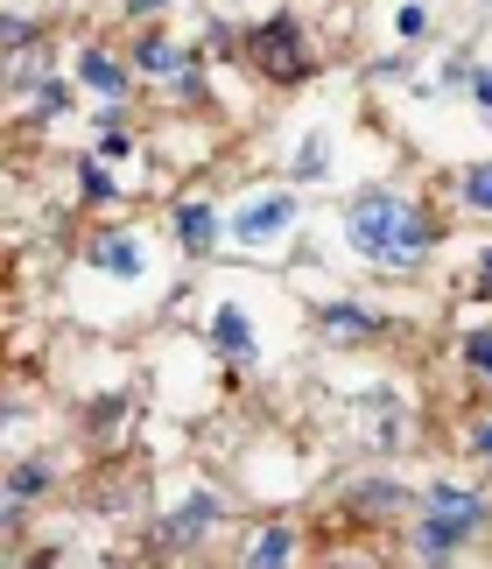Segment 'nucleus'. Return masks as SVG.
I'll return each instance as SVG.
<instances>
[{"label":"nucleus","mask_w":492,"mask_h":569,"mask_svg":"<svg viewBox=\"0 0 492 569\" xmlns=\"http://www.w3.org/2000/svg\"><path fill=\"white\" fill-rule=\"evenodd\" d=\"M345 247L360 260H373V268H422L436 247V218L422 204H409L401 190L373 183L345 204Z\"/></svg>","instance_id":"1"},{"label":"nucleus","mask_w":492,"mask_h":569,"mask_svg":"<svg viewBox=\"0 0 492 569\" xmlns=\"http://www.w3.org/2000/svg\"><path fill=\"white\" fill-rule=\"evenodd\" d=\"M492 528V507L485 492H464V486H430L415 499V562H457V549L472 535Z\"/></svg>","instance_id":"2"},{"label":"nucleus","mask_w":492,"mask_h":569,"mask_svg":"<svg viewBox=\"0 0 492 569\" xmlns=\"http://www.w3.org/2000/svg\"><path fill=\"white\" fill-rule=\"evenodd\" d=\"M239 57L254 63L267 84H303L309 71H317V57H309L296 14H267V21H254V29L239 36Z\"/></svg>","instance_id":"3"},{"label":"nucleus","mask_w":492,"mask_h":569,"mask_svg":"<svg viewBox=\"0 0 492 569\" xmlns=\"http://www.w3.org/2000/svg\"><path fill=\"white\" fill-rule=\"evenodd\" d=\"M296 211L303 204L288 190H267V197H254V204H239V218H226V232L239 239V247H275V239H288Z\"/></svg>","instance_id":"4"},{"label":"nucleus","mask_w":492,"mask_h":569,"mask_svg":"<svg viewBox=\"0 0 492 569\" xmlns=\"http://www.w3.org/2000/svg\"><path fill=\"white\" fill-rule=\"evenodd\" d=\"M211 528H218V499H211V492H190L184 507L163 520V549H197Z\"/></svg>","instance_id":"5"},{"label":"nucleus","mask_w":492,"mask_h":569,"mask_svg":"<svg viewBox=\"0 0 492 569\" xmlns=\"http://www.w3.org/2000/svg\"><path fill=\"white\" fill-rule=\"evenodd\" d=\"M317 331L331 345H373L380 338V317L366 310V302H317Z\"/></svg>","instance_id":"6"},{"label":"nucleus","mask_w":492,"mask_h":569,"mask_svg":"<svg viewBox=\"0 0 492 569\" xmlns=\"http://www.w3.org/2000/svg\"><path fill=\"white\" fill-rule=\"evenodd\" d=\"M127 57H134V71H148V78H190L197 71V50H184V42H169V36H141Z\"/></svg>","instance_id":"7"},{"label":"nucleus","mask_w":492,"mask_h":569,"mask_svg":"<svg viewBox=\"0 0 492 569\" xmlns=\"http://www.w3.org/2000/svg\"><path fill=\"white\" fill-rule=\"evenodd\" d=\"M92 268L114 274V281H134V274L148 268V253H141V239H134V232H99L92 239Z\"/></svg>","instance_id":"8"},{"label":"nucleus","mask_w":492,"mask_h":569,"mask_svg":"<svg viewBox=\"0 0 492 569\" xmlns=\"http://www.w3.org/2000/svg\"><path fill=\"white\" fill-rule=\"evenodd\" d=\"M352 499V513H366V520H387V513H401V507H409V486H394V478H360V486H352L345 492Z\"/></svg>","instance_id":"9"},{"label":"nucleus","mask_w":492,"mask_h":569,"mask_svg":"<svg viewBox=\"0 0 492 569\" xmlns=\"http://www.w3.org/2000/svg\"><path fill=\"white\" fill-rule=\"evenodd\" d=\"M211 345H218L226 359H254V352H260V345H254V317H246L239 302H226V310L211 317Z\"/></svg>","instance_id":"10"},{"label":"nucleus","mask_w":492,"mask_h":569,"mask_svg":"<svg viewBox=\"0 0 492 569\" xmlns=\"http://www.w3.org/2000/svg\"><path fill=\"white\" fill-rule=\"evenodd\" d=\"M78 84H92L99 99H127V63H114L106 50H78Z\"/></svg>","instance_id":"11"},{"label":"nucleus","mask_w":492,"mask_h":569,"mask_svg":"<svg viewBox=\"0 0 492 569\" xmlns=\"http://www.w3.org/2000/svg\"><path fill=\"white\" fill-rule=\"evenodd\" d=\"M176 247H184V253H211L218 247V211L211 204H184V211H176Z\"/></svg>","instance_id":"12"},{"label":"nucleus","mask_w":492,"mask_h":569,"mask_svg":"<svg viewBox=\"0 0 492 569\" xmlns=\"http://www.w3.org/2000/svg\"><path fill=\"white\" fill-rule=\"evenodd\" d=\"M246 562H254V569H282V562H296V535H288V528H267L254 549H246Z\"/></svg>","instance_id":"13"},{"label":"nucleus","mask_w":492,"mask_h":569,"mask_svg":"<svg viewBox=\"0 0 492 569\" xmlns=\"http://www.w3.org/2000/svg\"><path fill=\"white\" fill-rule=\"evenodd\" d=\"M36 492H50V465H14L8 471V499H36Z\"/></svg>","instance_id":"14"},{"label":"nucleus","mask_w":492,"mask_h":569,"mask_svg":"<svg viewBox=\"0 0 492 569\" xmlns=\"http://www.w3.org/2000/svg\"><path fill=\"white\" fill-rule=\"evenodd\" d=\"M288 169H296V183H317L324 169H331V162H324V134H309V141L296 148V162H288Z\"/></svg>","instance_id":"15"},{"label":"nucleus","mask_w":492,"mask_h":569,"mask_svg":"<svg viewBox=\"0 0 492 569\" xmlns=\"http://www.w3.org/2000/svg\"><path fill=\"white\" fill-rule=\"evenodd\" d=\"M464 204H472V211H492V162H472V169H464Z\"/></svg>","instance_id":"16"},{"label":"nucleus","mask_w":492,"mask_h":569,"mask_svg":"<svg viewBox=\"0 0 492 569\" xmlns=\"http://www.w3.org/2000/svg\"><path fill=\"white\" fill-rule=\"evenodd\" d=\"M29 42H42L36 21H21V14H0V50H29Z\"/></svg>","instance_id":"17"},{"label":"nucleus","mask_w":492,"mask_h":569,"mask_svg":"<svg viewBox=\"0 0 492 569\" xmlns=\"http://www.w3.org/2000/svg\"><path fill=\"white\" fill-rule=\"evenodd\" d=\"M464 366L479 380H492V331H464Z\"/></svg>","instance_id":"18"},{"label":"nucleus","mask_w":492,"mask_h":569,"mask_svg":"<svg viewBox=\"0 0 492 569\" xmlns=\"http://www.w3.org/2000/svg\"><path fill=\"white\" fill-rule=\"evenodd\" d=\"M36 113H42V120L71 113V92H63V84H42V92H36Z\"/></svg>","instance_id":"19"},{"label":"nucleus","mask_w":492,"mask_h":569,"mask_svg":"<svg viewBox=\"0 0 492 569\" xmlns=\"http://www.w3.org/2000/svg\"><path fill=\"white\" fill-rule=\"evenodd\" d=\"M78 183H85V197H114V183H106L99 162H78Z\"/></svg>","instance_id":"20"},{"label":"nucleus","mask_w":492,"mask_h":569,"mask_svg":"<svg viewBox=\"0 0 492 569\" xmlns=\"http://www.w3.org/2000/svg\"><path fill=\"white\" fill-rule=\"evenodd\" d=\"M464 450H472V457H485V465H492V422H472V436H464Z\"/></svg>","instance_id":"21"},{"label":"nucleus","mask_w":492,"mask_h":569,"mask_svg":"<svg viewBox=\"0 0 492 569\" xmlns=\"http://www.w3.org/2000/svg\"><path fill=\"white\" fill-rule=\"evenodd\" d=\"M127 8V21H148V14H163V8H176V0H120Z\"/></svg>","instance_id":"22"},{"label":"nucleus","mask_w":492,"mask_h":569,"mask_svg":"<svg viewBox=\"0 0 492 569\" xmlns=\"http://www.w3.org/2000/svg\"><path fill=\"white\" fill-rule=\"evenodd\" d=\"M422 29H430V8H401V36H409V42H415Z\"/></svg>","instance_id":"23"},{"label":"nucleus","mask_w":492,"mask_h":569,"mask_svg":"<svg viewBox=\"0 0 492 569\" xmlns=\"http://www.w3.org/2000/svg\"><path fill=\"white\" fill-rule=\"evenodd\" d=\"M472 296H492V247L479 253V281H472Z\"/></svg>","instance_id":"24"},{"label":"nucleus","mask_w":492,"mask_h":569,"mask_svg":"<svg viewBox=\"0 0 492 569\" xmlns=\"http://www.w3.org/2000/svg\"><path fill=\"white\" fill-rule=\"evenodd\" d=\"M472 99H479L485 113H492V71H472Z\"/></svg>","instance_id":"25"},{"label":"nucleus","mask_w":492,"mask_h":569,"mask_svg":"<svg viewBox=\"0 0 492 569\" xmlns=\"http://www.w3.org/2000/svg\"><path fill=\"white\" fill-rule=\"evenodd\" d=\"M0 422H8V408H0Z\"/></svg>","instance_id":"26"}]
</instances>
